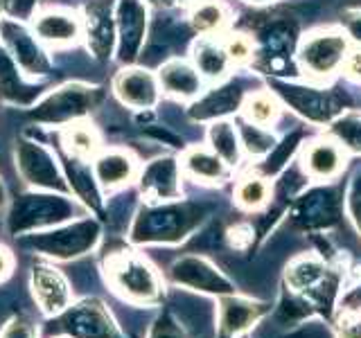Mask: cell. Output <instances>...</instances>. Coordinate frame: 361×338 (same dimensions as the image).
<instances>
[{
    "label": "cell",
    "instance_id": "cell-27",
    "mask_svg": "<svg viewBox=\"0 0 361 338\" xmlns=\"http://www.w3.org/2000/svg\"><path fill=\"white\" fill-rule=\"evenodd\" d=\"M210 149L217 154L226 165H237L240 163V138L233 124L228 122H217L210 127Z\"/></svg>",
    "mask_w": 361,
    "mask_h": 338
},
{
    "label": "cell",
    "instance_id": "cell-39",
    "mask_svg": "<svg viewBox=\"0 0 361 338\" xmlns=\"http://www.w3.org/2000/svg\"><path fill=\"white\" fill-rule=\"evenodd\" d=\"M5 203H7V196H5V185H3V180H0V210L5 208Z\"/></svg>",
    "mask_w": 361,
    "mask_h": 338
},
{
    "label": "cell",
    "instance_id": "cell-40",
    "mask_svg": "<svg viewBox=\"0 0 361 338\" xmlns=\"http://www.w3.org/2000/svg\"><path fill=\"white\" fill-rule=\"evenodd\" d=\"M145 3H152V5H163L165 0H145Z\"/></svg>",
    "mask_w": 361,
    "mask_h": 338
},
{
    "label": "cell",
    "instance_id": "cell-23",
    "mask_svg": "<svg viewBox=\"0 0 361 338\" xmlns=\"http://www.w3.org/2000/svg\"><path fill=\"white\" fill-rule=\"evenodd\" d=\"M192 61L199 75L206 79H221L233 65L224 41L217 37H199V41L192 45Z\"/></svg>",
    "mask_w": 361,
    "mask_h": 338
},
{
    "label": "cell",
    "instance_id": "cell-36",
    "mask_svg": "<svg viewBox=\"0 0 361 338\" xmlns=\"http://www.w3.org/2000/svg\"><path fill=\"white\" fill-rule=\"evenodd\" d=\"M5 7H9V11L14 16L11 18H16V16H30V11L32 7L37 5V0H3Z\"/></svg>",
    "mask_w": 361,
    "mask_h": 338
},
{
    "label": "cell",
    "instance_id": "cell-6",
    "mask_svg": "<svg viewBox=\"0 0 361 338\" xmlns=\"http://www.w3.org/2000/svg\"><path fill=\"white\" fill-rule=\"evenodd\" d=\"M54 334L71 338H127L113 320L106 304L97 298L73 302L66 311L54 315Z\"/></svg>",
    "mask_w": 361,
    "mask_h": 338
},
{
    "label": "cell",
    "instance_id": "cell-1",
    "mask_svg": "<svg viewBox=\"0 0 361 338\" xmlns=\"http://www.w3.org/2000/svg\"><path fill=\"white\" fill-rule=\"evenodd\" d=\"M79 214L77 203L61 192L32 189L14 199L7 212V228L16 237H25L39 230H48Z\"/></svg>",
    "mask_w": 361,
    "mask_h": 338
},
{
    "label": "cell",
    "instance_id": "cell-16",
    "mask_svg": "<svg viewBox=\"0 0 361 338\" xmlns=\"http://www.w3.org/2000/svg\"><path fill=\"white\" fill-rule=\"evenodd\" d=\"M32 32L41 43L52 48L75 43L82 37V20L66 9H43L32 18Z\"/></svg>",
    "mask_w": 361,
    "mask_h": 338
},
{
    "label": "cell",
    "instance_id": "cell-24",
    "mask_svg": "<svg viewBox=\"0 0 361 338\" xmlns=\"http://www.w3.org/2000/svg\"><path fill=\"white\" fill-rule=\"evenodd\" d=\"M180 169L197 183H221L228 172V165L208 146H192L183 154Z\"/></svg>",
    "mask_w": 361,
    "mask_h": 338
},
{
    "label": "cell",
    "instance_id": "cell-2",
    "mask_svg": "<svg viewBox=\"0 0 361 338\" xmlns=\"http://www.w3.org/2000/svg\"><path fill=\"white\" fill-rule=\"evenodd\" d=\"M102 239V225L97 219H73L48 230H39L25 237H18L23 248L39 253L54 262H71L88 253H93Z\"/></svg>",
    "mask_w": 361,
    "mask_h": 338
},
{
    "label": "cell",
    "instance_id": "cell-37",
    "mask_svg": "<svg viewBox=\"0 0 361 338\" xmlns=\"http://www.w3.org/2000/svg\"><path fill=\"white\" fill-rule=\"evenodd\" d=\"M14 270V255L7 246H0V282H5Z\"/></svg>",
    "mask_w": 361,
    "mask_h": 338
},
{
    "label": "cell",
    "instance_id": "cell-17",
    "mask_svg": "<svg viewBox=\"0 0 361 338\" xmlns=\"http://www.w3.org/2000/svg\"><path fill=\"white\" fill-rule=\"evenodd\" d=\"M93 174L99 187L104 189H118L129 185L131 180H135L138 176V163L131 151H124V149H106V151H99L93 163Z\"/></svg>",
    "mask_w": 361,
    "mask_h": 338
},
{
    "label": "cell",
    "instance_id": "cell-28",
    "mask_svg": "<svg viewBox=\"0 0 361 338\" xmlns=\"http://www.w3.org/2000/svg\"><path fill=\"white\" fill-rule=\"evenodd\" d=\"M271 196V185L262 176H244L235 185V203L244 210H257L262 208Z\"/></svg>",
    "mask_w": 361,
    "mask_h": 338
},
{
    "label": "cell",
    "instance_id": "cell-8",
    "mask_svg": "<svg viewBox=\"0 0 361 338\" xmlns=\"http://www.w3.org/2000/svg\"><path fill=\"white\" fill-rule=\"evenodd\" d=\"M14 158H16V169L20 178L25 180L32 189L61 192V194L71 192L66 174L61 172V167L56 165V156L45 144L30 140V138H20L16 142Z\"/></svg>",
    "mask_w": 361,
    "mask_h": 338
},
{
    "label": "cell",
    "instance_id": "cell-43",
    "mask_svg": "<svg viewBox=\"0 0 361 338\" xmlns=\"http://www.w3.org/2000/svg\"><path fill=\"white\" fill-rule=\"evenodd\" d=\"M185 3H190V0H185Z\"/></svg>",
    "mask_w": 361,
    "mask_h": 338
},
{
    "label": "cell",
    "instance_id": "cell-30",
    "mask_svg": "<svg viewBox=\"0 0 361 338\" xmlns=\"http://www.w3.org/2000/svg\"><path fill=\"white\" fill-rule=\"evenodd\" d=\"M244 118L255 124V127H267V124H271L280 113V106L276 97H271L269 93H253L248 95L246 101H244Z\"/></svg>",
    "mask_w": 361,
    "mask_h": 338
},
{
    "label": "cell",
    "instance_id": "cell-14",
    "mask_svg": "<svg viewBox=\"0 0 361 338\" xmlns=\"http://www.w3.org/2000/svg\"><path fill=\"white\" fill-rule=\"evenodd\" d=\"M147 30V9L140 0H118L116 32H118V59L131 63L140 52Z\"/></svg>",
    "mask_w": 361,
    "mask_h": 338
},
{
    "label": "cell",
    "instance_id": "cell-29",
    "mask_svg": "<svg viewBox=\"0 0 361 338\" xmlns=\"http://www.w3.org/2000/svg\"><path fill=\"white\" fill-rule=\"evenodd\" d=\"M325 275V266L316 259H298L287 270V282L296 291H314V287L321 284Z\"/></svg>",
    "mask_w": 361,
    "mask_h": 338
},
{
    "label": "cell",
    "instance_id": "cell-35",
    "mask_svg": "<svg viewBox=\"0 0 361 338\" xmlns=\"http://www.w3.org/2000/svg\"><path fill=\"white\" fill-rule=\"evenodd\" d=\"M341 73H345L350 79H355V82H361V48H350Z\"/></svg>",
    "mask_w": 361,
    "mask_h": 338
},
{
    "label": "cell",
    "instance_id": "cell-10",
    "mask_svg": "<svg viewBox=\"0 0 361 338\" xmlns=\"http://www.w3.org/2000/svg\"><path fill=\"white\" fill-rule=\"evenodd\" d=\"M30 287L37 307L48 318H54L73 304L71 282L52 264H34L30 273Z\"/></svg>",
    "mask_w": 361,
    "mask_h": 338
},
{
    "label": "cell",
    "instance_id": "cell-19",
    "mask_svg": "<svg viewBox=\"0 0 361 338\" xmlns=\"http://www.w3.org/2000/svg\"><path fill=\"white\" fill-rule=\"evenodd\" d=\"M27 75L20 70L18 63L11 59V54L0 43V99L11 106H30L34 99H39L41 88L30 84Z\"/></svg>",
    "mask_w": 361,
    "mask_h": 338
},
{
    "label": "cell",
    "instance_id": "cell-42",
    "mask_svg": "<svg viewBox=\"0 0 361 338\" xmlns=\"http://www.w3.org/2000/svg\"><path fill=\"white\" fill-rule=\"evenodd\" d=\"M56 338H71V336H56Z\"/></svg>",
    "mask_w": 361,
    "mask_h": 338
},
{
    "label": "cell",
    "instance_id": "cell-38",
    "mask_svg": "<svg viewBox=\"0 0 361 338\" xmlns=\"http://www.w3.org/2000/svg\"><path fill=\"white\" fill-rule=\"evenodd\" d=\"M343 307H345V311H361V287L348 293L343 298Z\"/></svg>",
    "mask_w": 361,
    "mask_h": 338
},
{
    "label": "cell",
    "instance_id": "cell-25",
    "mask_svg": "<svg viewBox=\"0 0 361 338\" xmlns=\"http://www.w3.org/2000/svg\"><path fill=\"white\" fill-rule=\"evenodd\" d=\"M61 144L66 156L79 158V161H90L99 154V135L88 122H73L68 124L61 133Z\"/></svg>",
    "mask_w": 361,
    "mask_h": 338
},
{
    "label": "cell",
    "instance_id": "cell-12",
    "mask_svg": "<svg viewBox=\"0 0 361 338\" xmlns=\"http://www.w3.org/2000/svg\"><path fill=\"white\" fill-rule=\"evenodd\" d=\"M169 280L176 287L192 289L199 293H212V296H231L233 289L217 268L203 257H180L169 266Z\"/></svg>",
    "mask_w": 361,
    "mask_h": 338
},
{
    "label": "cell",
    "instance_id": "cell-21",
    "mask_svg": "<svg viewBox=\"0 0 361 338\" xmlns=\"http://www.w3.org/2000/svg\"><path fill=\"white\" fill-rule=\"evenodd\" d=\"M61 163H63V172H66V180H68L71 192L88 210L99 214L102 212V192L95 180L93 167H86V161H79V158H73V156H63Z\"/></svg>",
    "mask_w": 361,
    "mask_h": 338
},
{
    "label": "cell",
    "instance_id": "cell-18",
    "mask_svg": "<svg viewBox=\"0 0 361 338\" xmlns=\"http://www.w3.org/2000/svg\"><path fill=\"white\" fill-rule=\"evenodd\" d=\"M300 161H302L305 172L312 178L327 180L341 174V169L345 165V154H343V146L336 140L319 138V140H312L310 144H305Z\"/></svg>",
    "mask_w": 361,
    "mask_h": 338
},
{
    "label": "cell",
    "instance_id": "cell-41",
    "mask_svg": "<svg viewBox=\"0 0 361 338\" xmlns=\"http://www.w3.org/2000/svg\"><path fill=\"white\" fill-rule=\"evenodd\" d=\"M3 9H5V3H3V0H0V14H3Z\"/></svg>",
    "mask_w": 361,
    "mask_h": 338
},
{
    "label": "cell",
    "instance_id": "cell-26",
    "mask_svg": "<svg viewBox=\"0 0 361 338\" xmlns=\"http://www.w3.org/2000/svg\"><path fill=\"white\" fill-rule=\"evenodd\" d=\"M190 25L201 37H219L228 25V9L217 0H197L190 11Z\"/></svg>",
    "mask_w": 361,
    "mask_h": 338
},
{
    "label": "cell",
    "instance_id": "cell-32",
    "mask_svg": "<svg viewBox=\"0 0 361 338\" xmlns=\"http://www.w3.org/2000/svg\"><path fill=\"white\" fill-rule=\"evenodd\" d=\"M0 338H39V332L27 315H11L0 332Z\"/></svg>",
    "mask_w": 361,
    "mask_h": 338
},
{
    "label": "cell",
    "instance_id": "cell-4",
    "mask_svg": "<svg viewBox=\"0 0 361 338\" xmlns=\"http://www.w3.org/2000/svg\"><path fill=\"white\" fill-rule=\"evenodd\" d=\"M102 97L104 90L97 86L68 82L43 95L30 111V118L48 127H68L73 122H82L99 104Z\"/></svg>",
    "mask_w": 361,
    "mask_h": 338
},
{
    "label": "cell",
    "instance_id": "cell-9",
    "mask_svg": "<svg viewBox=\"0 0 361 338\" xmlns=\"http://www.w3.org/2000/svg\"><path fill=\"white\" fill-rule=\"evenodd\" d=\"M0 43L27 77H45L52 70V61L43 50V43L20 20L0 18Z\"/></svg>",
    "mask_w": 361,
    "mask_h": 338
},
{
    "label": "cell",
    "instance_id": "cell-34",
    "mask_svg": "<svg viewBox=\"0 0 361 338\" xmlns=\"http://www.w3.org/2000/svg\"><path fill=\"white\" fill-rule=\"evenodd\" d=\"M147 338H185V336L176 327V323L169 318V315H161V318L152 325V330H149V334H147Z\"/></svg>",
    "mask_w": 361,
    "mask_h": 338
},
{
    "label": "cell",
    "instance_id": "cell-13",
    "mask_svg": "<svg viewBox=\"0 0 361 338\" xmlns=\"http://www.w3.org/2000/svg\"><path fill=\"white\" fill-rule=\"evenodd\" d=\"M113 93L124 106L145 111L158 104L161 84H158V77L145 68H122L113 79Z\"/></svg>",
    "mask_w": 361,
    "mask_h": 338
},
{
    "label": "cell",
    "instance_id": "cell-3",
    "mask_svg": "<svg viewBox=\"0 0 361 338\" xmlns=\"http://www.w3.org/2000/svg\"><path fill=\"white\" fill-rule=\"evenodd\" d=\"M104 275L122 300L138 307H152L163 298V282L154 266L131 251L111 253L104 259Z\"/></svg>",
    "mask_w": 361,
    "mask_h": 338
},
{
    "label": "cell",
    "instance_id": "cell-7",
    "mask_svg": "<svg viewBox=\"0 0 361 338\" xmlns=\"http://www.w3.org/2000/svg\"><path fill=\"white\" fill-rule=\"evenodd\" d=\"M350 52V41L341 30H316L305 34L298 48V61L305 75L314 79H327L341 73Z\"/></svg>",
    "mask_w": 361,
    "mask_h": 338
},
{
    "label": "cell",
    "instance_id": "cell-20",
    "mask_svg": "<svg viewBox=\"0 0 361 338\" xmlns=\"http://www.w3.org/2000/svg\"><path fill=\"white\" fill-rule=\"evenodd\" d=\"M201 75L192 63L183 59H172L158 70V84L167 95L178 99H192L201 93Z\"/></svg>",
    "mask_w": 361,
    "mask_h": 338
},
{
    "label": "cell",
    "instance_id": "cell-11",
    "mask_svg": "<svg viewBox=\"0 0 361 338\" xmlns=\"http://www.w3.org/2000/svg\"><path fill=\"white\" fill-rule=\"evenodd\" d=\"M113 5L109 0H90L82 14V34L90 54L99 61L111 59L113 48L118 43L116 18H113Z\"/></svg>",
    "mask_w": 361,
    "mask_h": 338
},
{
    "label": "cell",
    "instance_id": "cell-15",
    "mask_svg": "<svg viewBox=\"0 0 361 338\" xmlns=\"http://www.w3.org/2000/svg\"><path fill=\"white\" fill-rule=\"evenodd\" d=\"M180 167L172 158H158L152 161L138 174V187L145 201L149 203H165L174 201L180 194Z\"/></svg>",
    "mask_w": 361,
    "mask_h": 338
},
{
    "label": "cell",
    "instance_id": "cell-31",
    "mask_svg": "<svg viewBox=\"0 0 361 338\" xmlns=\"http://www.w3.org/2000/svg\"><path fill=\"white\" fill-rule=\"evenodd\" d=\"M224 45L233 63H244L253 56V43L244 34H231V37L224 39Z\"/></svg>",
    "mask_w": 361,
    "mask_h": 338
},
{
    "label": "cell",
    "instance_id": "cell-5",
    "mask_svg": "<svg viewBox=\"0 0 361 338\" xmlns=\"http://www.w3.org/2000/svg\"><path fill=\"white\" fill-rule=\"evenodd\" d=\"M199 212L192 206H147L135 214L129 239L145 244H174L195 228Z\"/></svg>",
    "mask_w": 361,
    "mask_h": 338
},
{
    "label": "cell",
    "instance_id": "cell-33",
    "mask_svg": "<svg viewBox=\"0 0 361 338\" xmlns=\"http://www.w3.org/2000/svg\"><path fill=\"white\" fill-rule=\"evenodd\" d=\"M338 338H361V311H345L336 323Z\"/></svg>",
    "mask_w": 361,
    "mask_h": 338
},
{
    "label": "cell",
    "instance_id": "cell-22",
    "mask_svg": "<svg viewBox=\"0 0 361 338\" xmlns=\"http://www.w3.org/2000/svg\"><path fill=\"white\" fill-rule=\"evenodd\" d=\"M259 315V307L251 300H242L235 296H224L219 302L217 330L221 338H231L246 332Z\"/></svg>",
    "mask_w": 361,
    "mask_h": 338
}]
</instances>
